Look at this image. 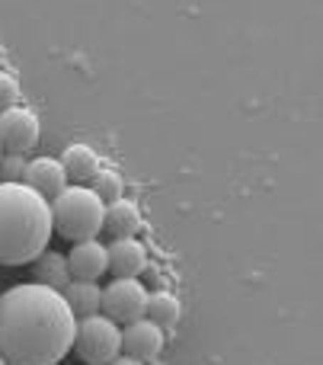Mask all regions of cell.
Segmentation results:
<instances>
[{
    "label": "cell",
    "instance_id": "1",
    "mask_svg": "<svg viewBox=\"0 0 323 365\" xmlns=\"http://www.w3.org/2000/svg\"><path fill=\"white\" fill-rule=\"evenodd\" d=\"M77 317L58 289L13 285L0 295V359L6 365H58L74 346Z\"/></svg>",
    "mask_w": 323,
    "mask_h": 365
},
{
    "label": "cell",
    "instance_id": "4",
    "mask_svg": "<svg viewBox=\"0 0 323 365\" xmlns=\"http://www.w3.org/2000/svg\"><path fill=\"white\" fill-rule=\"evenodd\" d=\"M74 349L87 365H109L122 356V330L106 314L80 317L74 334Z\"/></svg>",
    "mask_w": 323,
    "mask_h": 365
},
{
    "label": "cell",
    "instance_id": "9",
    "mask_svg": "<svg viewBox=\"0 0 323 365\" xmlns=\"http://www.w3.org/2000/svg\"><path fill=\"white\" fill-rule=\"evenodd\" d=\"M68 269L70 279H87V282H100L102 272H109V257L106 247L100 240H77L74 250L68 257Z\"/></svg>",
    "mask_w": 323,
    "mask_h": 365
},
{
    "label": "cell",
    "instance_id": "21",
    "mask_svg": "<svg viewBox=\"0 0 323 365\" xmlns=\"http://www.w3.org/2000/svg\"><path fill=\"white\" fill-rule=\"evenodd\" d=\"M0 365H6V362H4V359H0Z\"/></svg>",
    "mask_w": 323,
    "mask_h": 365
},
{
    "label": "cell",
    "instance_id": "13",
    "mask_svg": "<svg viewBox=\"0 0 323 365\" xmlns=\"http://www.w3.org/2000/svg\"><path fill=\"white\" fill-rule=\"evenodd\" d=\"M32 269H36V282L48 285V289L61 292L70 282V269H68V257L58 250H42L32 259Z\"/></svg>",
    "mask_w": 323,
    "mask_h": 365
},
{
    "label": "cell",
    "instance_id": "10",
    "mask_svg": "<svg viewBox=\"0 0 323 365\" xmlns=\"http://www.w3.org/2000/svg\"><path fill=\"white\" fill-rule=\"evenodd\" d=\"M23 182L36 189L38 195H45V199H55V195L68 186V173H64L61 160L36 158V160H29V167H26V180Z\"/></svg>",
    "mask_w": 323,
    "mask_h": 365
},
{
    "label": "cell",
    "instance_id": "8",
    "mask_svg": "<svg viewBox=\"0 0 323 365\" xmlns=\"http://www.w3.org/2000/svg\"><path fill=\"white\" fill-rule=\"evenodd\" d=\"M106 257H109V272L115 279H138V272L147 269V250L134 237H115L106 247Z\"/></svg>",
    "mask_w": 323,
    "mask_h": 365
},
{
    "label": "cell",
    "instance_id": "14",
    "mask_svg": "<svg viewBox=\"0 0 323 365\" xmlns=\"http://www.w3.org/2000/svg\"><path fill=\"white\" fill-rule=\"evenodd\" d=\"M58 160H61L64 173H68L70 180H93V173L100 170V158H96V151L87 145H68Z\"/></svg>",
    "mask_w": 323,
    "mask_h": 365
},
{
    "label": "cell",
    "instance_id": "7",
    "mask_svg": "<svg viewBox=\"0 0 323 365\" xmlns=\"http://www.w3.org/2000/svg\"><path fill=\"white\" fill-rule=\"evenodd\" d=\"M122 349H125V356H132L138 362L157 359L160 349H164V330L157 324H151L147 317L125 324V330H122Z\"/></svg>",
    "mask_w": 323,
    "mask_h": 365
},
{
    "label": "cell",
    "instance_id": "16",
    "mask_svg": "<svg viewBox=\"0 0 323 365\" xmlns=\"http://www.w3.org/2000/svg\"><path fill=\"white\" fill-rule=\"evenodd\" d=\"M90 189H93L96 195L102 199V205H109V202L122 199V189H125V182L115 170H96L93 180H90Z\"/></svg>",
    "mask_w": 323,
    "mask_h": 365
},
{
    "label": "cell",
    "instance_id": "15",
    "mask_svg": "<svg viewBox=\"0 0 323 365\" xmlns=\"http://www.w3.org/2000/svg\"><path fill=\"white\" fill-rule=\"evenodd\" d=\"M144 317L151 324H157L160 330L176 327V321H179V302L170 295V292H154V295H147Z\"/></svg>",
    "mask_w": 323,
    "mask_h": 365
},
{
    "label": "cell",
    "instance_id": "3",
    "mask_svg": "<svg viewBox=\"0 0 323 365\" xmlns=\"http://www.w3.org/2000/svg\"><path fill=\"white\" fill-rule=\"evenodd\" d=\"M106 205L90 186H64L51 202V225L68 240H93L102 231Z\"/></svg>",
    "mask_w": 323,
    "mask_h": 365
},
{
    "label": "cell",
    "instance_id": "17",
    "mask_svg": "<svg viewBox=\"0 0 323 365\" xmlns=\"http://www.w3.org/2000/svg\"><path fill=\"white\" fill-rule=\"evenodd\" d=\"M26 167H29V160L23 158V154H6V158H0V182H23L26 180Z\"/></svg>",
    "mask_w": 323,
    "mask_h": 365
},
{
    "label": "cell",
    "instance_id": "11",
    "mask_svg": "<svg viewBox=\"0 0 323 365\" xmlns=\"http://www.w3.org/2000/svg\"><path fill=\"white\" fill-rule=\"evenodd\" d=\"M141 208L134 205L132 199H115L106 205V215H102V227H106L112 237H134L141 231Z\"/></svg>",
    "mask_w": 323,
    "mask_h": 365
},
{
    "label": "cell",
    "instance_id": "6",
    "mask_svg": "<svg viewBox=\"0 0 323 365\" xmlns=\"http://www.w3.org/2000/svg\"><path fill=\"white\" fill-rule=\"evenodd\" d=\"M38 145V115L32 109L13 106L0 113V148L10 154H26Z\"/></svg>",
    "mask_w": 323,
    "mask_h": 365
},
{
    "label": "cell",
    "instance_id": "5",
    "mask_svg": "<svg viewBox=\"0 0 323 365\" xmlns=\"http://www.w3.org/2000/svg\"><path fill=\"white\" fill-rule=\"evenodd\" d=\"M147 289L138 279H112L102 289V314L115 324H134L144 317Z\"/></svg>",
    "mask_w": 323,
    "mask_h": 365
},
{
    "label": "cell",
    "instance_id": "12",
    "mask_svg": "<svg viewBox=\"0 0 323 365\" xmlns=\"http://www.w3.org/2000/svg\"><path fill=\"white\" fill-rule=\"evenodd\" d=\"M64 302L70 304L74 317H93L102 308V289L100 282H87V279H70L61 289Z\"/></svg>",
    "mask_w": 323,
    "mask_h": 365
},
{
    "label": "cell",
    "instance_id": "18",
    "mask_svg": "<svg viewBox=\"0 0 323 365\" xmlns=\"http://www.w3.org/2000/svg\"><path fill=\"white\" fill-rule=\"evenodd\" d=\"M13 106H19V87L6 71H0V113L13 109Z\"/></svg>",
    "mask_w": 323,
    "mask_h": 365
},
{
    "label": "cell",
    "instance_id": "2",
    "mask_svg": "<svg viewBox=\"0 0 323 365\" xmlns=\"http://www.w3.org/2000/svg\"><path fill=\"white\" fill-rule=\"evenodd\" d=\"M51 234V202L26 182H0V263H32Z\"/></svg>",
    "mask_w": 323,
    "mask_h": 365
},
{
    "label": "cell",
    "instance_id": "19",
    "mask_svg": "<svg viewBox=\"0 0 323 365\" xmlns=\"http://www.w3.org/2000/svg\"><path fill=\"white\" fill-rule=\"evenodd\" d=\"M109 365H144V362H138V359H132V356H115Z\"/></svg>",
    "mask_w": 323,
    "mask_h": 365
},
{
    "label": "cell",
    "instance_id": "20",
    "mask_svg": "<svg viewBox=\"0 0 323 365\" xmlns=\"http://www.w3.org/2000/svg\"><path fill=\"white\" fill-rule=\"evenodd\" d=\"M0 158H4V148H0Z\"/></svg>",
    "mask_w": 323,
    "mask_h": 365
}]
</instances>
